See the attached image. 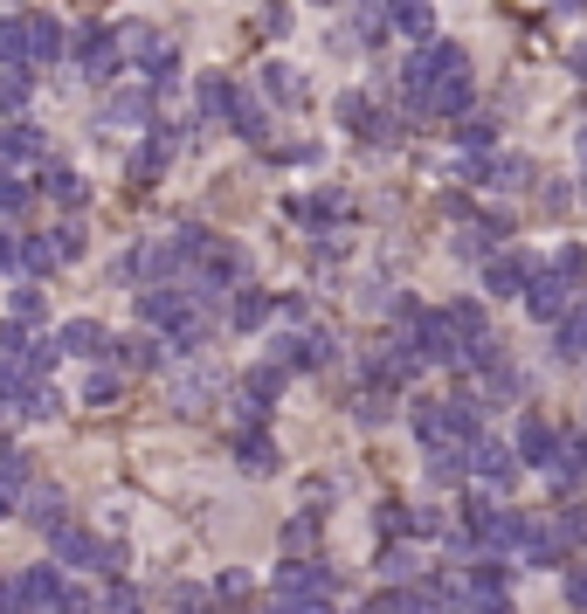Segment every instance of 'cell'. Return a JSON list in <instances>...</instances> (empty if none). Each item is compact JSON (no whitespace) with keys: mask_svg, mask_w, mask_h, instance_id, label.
Wrapping results in <instances>:
<instances>
[{"mask_svg":"<svg viewBox=\"0 0 587 614\" xmlns=\"http://www.w3.org/2000/svg\"><path fill=\"white\" fill-rule=\"evenodd\" d=\"M574 76H587V42H580V48H574Z\"/></svg>","mask_w":587,"mask_h":614,"instance_id":"f907efd6","label":"cell"},{"mask_svg":"<svg viewBox=\"0 0 587 614\" xmlns=\"http://www.w3.org/2000/svg\"><path fill=\"white\" fill-rule=\"evenodd\" d=\"M173 145H181V132H152V139L132 152V180H152V173L173 160Z\"/></svg>","mask_w":587,"mask_h":614,"instance_id":"5bb4252c","label":"cell"},{"mask_svg":"<svg viewBox=\"0 0 587 614\" xmlns=\"http://www.w3.org/2000/svg\"><path fill=\"white\" fill-rule=\"evenodd\" d=\"M580 160H587V132H580Z\"/></svg>","mask_w":587,"mask_h":614,"instance_id":"f5cc1de1","label":"cell"},{"mask_svg":"<svg viewBox=\"0 0 587 614\" xmlns=\"http://www.w3.org/2000/svg\"><path fill=\"white\" fill-rule=\"evenodd\" d=\"M236 463H242V476H276L284 456H276V442L257 428V435H242V442H236Z\"/></svg>","mask_w":587,"mask_h":614,"instance_id":"8fae6325","label":"cell"},{"mask_svg":"<svg viewBox=\"0 0 587 614\" xmlns=\"http://www.w3.org/2000/svg\"><path fill=\"white\" fill-rule=\"evenodd\" d=\"M21 504H29V525H42V531H63V497L48 491V483H29V497H21Z\"/></svg>","mask_w":587,"mask_h":614,"instance_id":"e0dca14e","label":"cell"},{"mask_svg":"<svg viewBox=\"0 0 587 614\" xmlns=\"http://www.w3.org/2000/svg\"><path fill=\"white\" fill-rule=\"evenodd\" d=\"M56 552L69 559V567H97V559H105V546H97L84 525H63V531H56Z\"/></svg>","mask_w":587,"mask_h":614,"instance_id":"2e32d148","label":"cell"},{"mask_svg":"<svg viewBox=\"0 0 587 614\" xmlns=\"http://www.w3.org/2000/svg\"><path fill=\"white\" fill-rule=\"evenodd\" d=\"M559 352H567V360H587V304L559 318Z\"/></svg>","mask_w":587,"mask_h":614,"instance_id":"d4e9b609","label":"cell"},{"mask_svg":"<svg viewBox=\"0 0 587 614\" xmlns=\"http://www.w3.org/2000/svg\"><path fill=\"white\" fill-rule=\"evenodd\" d=\"M8 311H14V325H42V318H48V297H42V290H29V284H21V290L8 297Z\"/></svg>","mask_w":587,"mask_h":614,"instance_id":"f546056e","label":"cell"},{"mask_svg":"<svg viewBox=\"0 0 587 614\" xmlns=\"http://www.w3.org/2000/svg\"><path fill=\"white\" fill-rule=\"evenodd\" d=\"M464 470H470V449H464V456H456V449H436V456H428V476H436V483H456Z\"/></svg>","mask_w":587,"mask_h":614,"instance_id":"e575fe53","label":"cell"},{"mask_svg":"<svg viewBox=\"0 0 587 614\" xmlns=\"http://www.w3.org/2000/svg\"><path fill=\"white\" fill-rule=\"evenodd\" d=\"M118 56H124V48H118V35L90 29V21H84V29H76V63H84V76H90V84H111Z\"/></svg>","mask_w":587,"mask_h":614,"instance_id":"3957f363","label":"cell"},{"mask_svg":"<svg viewBox=\"0 0 587 614\" xmlns=\"http://www.w3.org/2000/svg\"><path fill=\"white\" fill-rule=\"evenodd\" d=\"M14 263H21V242L8 235V228H0V270H14Z\"/></svg>","mask_w":587,"mask_h":614,"instance_id":"7dc6e473","label":"cell"},{"mask_svg":"<svg viewBox=\"0 0 587 614\" xmlns=\"http://www.w3.org/2000/svg\"><path fill=\"white\" fill-rule=\"evenodd\" d=\"M512 449H504V442H491V435H477V442H470V476H483V483H512Z\"/></svg>","mask_w":587,"mask_h":614,"instance_id":"52a82bcc","label":"cell"},{"mask_svg":"<svg viewBox=\"0 0 587 614\" xmlns=\"http://www.w3.org/2000/svg\"><path fill=\"white\" fill-rule=\"evenodd\" d=\"M56 601H63V573L56 567H29V573L8 580V607L14 614H42V607H56Z\"/></svg>","mask_w":587,"mask_h":614,"instance_id":"7a4b0ae2","label":"cell"},{"mask_svg":"<svg viewBox=\"0 0 587 614\" xmlns=\"http://www.w3.org/2000/svg\"><path fill=\"white\" fill-rule=\"evenodd\" d=\"M373 118H380V111L367 105L360 90H346V97H339V124H346V132H373Z\"/></svg>","mask_w":587,"mask_h":614,"instance_id":"83f0119b","label":"cell"},{"mask_svg":"<svg viewBox=\"0 0 587 614\" xmlns=\"http://www.w3.org/2000/svg\"><path fill=\"white\" fill-rule=\"evenodd\" d=\"M380 573H388L394 586H407V580H415V586H422V580H428V573H422V559H415V552H401V546H394L388 559H380Z\"/></svg>","mask_w":587,"mask_h":614,"instance_id":"f1b7e54d","label":"cell"},{"mask_svg":"<svg viewBox=\"0 0 587 614\" xmlns=\"http://www.w3.org/2000/svg\"><path fill=\"white\" fill-rule=\"evenodd\" d=\"M470 614H512V601H504V594H491V601H470Z\"/></svg>","mask_w":587,"mask_h":614,"instance_id":"681fc988","label":"cell"},{"mask_svg":"<svg viewBox=\"0 0 587 614\" xmlns=\"http://www.w3.org/2000/svg\"><path fill=\"white\" fill-rule=\"evenodd\" d=\"M42 152H48V139L35 132L29 118H14L8 132H0V160H8V166H29V160H42Z\"/></svg>","mask_w":587,"mask_h":614,"instance_id":"30bf717a","label":"cell"},{"mask_svg":"<svg viewBox=\"0 0 587 614\" xmlns=\"http://www.w3.org/2000/svg\"><path fill=\"white\" fill-rule=\"evenodd\" d=\"M525 311H532V318H567V311H574V284H567L559 270H540V276L525 284Z\"/></svg>","mask_w":587,"mask_h":614,"instance_id":"277c9868","label":"cell"},{"mask_svg":"<svg viewBox=\"0 0 587 614\" xmlns=\"http://www.w3.org/2000/svg\"><path fill=\"white\" fill-rule=\"evenodd\" d=\"M187 318H194L187 290H145V325H173V331H181Z\"/></svg>","mask_w":587,"mask_h":614,"instance_id":"7c38bea8","label":"cell"},{"mask_svg":"<svg viewBox=\"0 0 587 614\" xmlns=\"http://www.w3.org/2000/svg\"><path fill=\"white\" fill-rule=\"evenodd\" d=\"M532 276H540V270H532V255L512 249V255H491V263H483V290H491V297H519Z\"/></svg>","mask_w":587,"mask_h":614,"instance_id":"5b68a950","label":"cell"},{"mask_svg":"<svg viewBox=\"0 0 587 614\" xmlns=\"http://www.w3.org/2000/svg\"><path fill=\"white\" fill-rule=\"evenodd\" d=\"M304 546H318V518H312V511H297V518H291V525H284V552H291V559H297V552H304Z\"/></svg>","mask_w":587,"mask_h":614,"instance_id":"d6a6232c","label":"cell"},{"mask_svg":"<svg viewBox=\"0 0 587 614\" xmlns=\"http://www.w3.org/2000/svg\"><path fill=\"white\" fill-rule=\"evenodd\" d=\"M56 48H63V29L42 21V14H29V63H56Z\"/></svg>","mask_w":587,"mask_h":614,"instance_id":"d6986e66","label":"cell"},{"mask_svg":"<svg viewBox=\"0 0 587 614\" xmlns=\"http://www.w3.org/2000/svg\"><path fill=\"white\" fill-rule=\"evenodd\" d=\"M559 276H567V284H580V276H587V249H559V263H553Z\"/></svg>","mask_w":587,"mask_h":614,"instance_id":"ab89813d","label":"cell"},{"mask_svg":"<svg viewBox=\"0 0 587 614\" xmlns=\"http://www.w3.org/2000/svg\"><path fill=\"white\" fill-rule=\"evenodd\" d=\"M567 601H574V607H580V614H587V567H580V573H574V580H567Z\"/></svg>","mask_w":587,"mask_h":614,"instance_id":"c3c4849f","label":"cell"},{"mask_svg":"<svg viewBox=\"0 0 587 614\" xmlns=\"http://www.w3.org/2000/svg\"><path fill=\"white\" fill-rule=\"evenodd\" d=\"M208 394H215V380L194 373V380H181V387H173V407H181V415H200V407H208Z\"/></svg>","mask_w":587,"mask_h":614,"instance_id":"4316f807","label":"cell"},{"mask_svg":"<svg viewBox=\"0 0 587 614\" xmlns=\"http://www.w3.org/2000/svg\"><path fill=\"white\" fill-rule=\"evenodd\" d=\"M360 421H367V428L388 421V394H367V401H360Z\"/></svg>","mask_w":587,"mask_h":614,"instance_id":"b9f144b4","label":"cell"},{"mask_svg":"<svg viewBox=\"0 0 587 614\" xmlns=\"http://www.w3.org/2000/svg\"><path fill=\"white\" fill-rule=\"evenodd\" d=\"M228 318H236L242 331H257V325L270 318V297H263V290H249V284H242V290H236V304H228Z\"/></svg>","mask_w":587,"mask_h":614,"instance_id":"7402d4cb","label":"cell"},{"mask_svg":"<svg viewBox=\"0 0 587 614\" xmlns=\"http://www.w3.org/2000/svg\"><path fill=\"white\" fill-rule=\"evenodd\" d=\"M276 387H284V366H257V373H249V387H242V394H257V401H270Z\"/></svg>","mask_w":587,"mask_h":614,"instance_id":"74e56055","label":"cell"},{"mask_svg":"<svg viewBox=\"0 0 587 614\" xmlns=\"http://www.w3.org/2000/svg\"><path fill=\"white\" fill-rule=\"evenodd\" d=\"M394 29L407 35V42H436V14H428V0H401V8H394Z\"/></svg>","mask_w":587,"mask_h":614,"instance_id":"9a60e30c","label":"cell"},{"mask_svg":"<svg viewBox=\"0 0 587 614\" xmlns=\"http://www.w3.org/2000/svg\"><path fill=\"white\" fill-rule=\"evenodd\" d=\"M504 580H512V573H504L498 559H483V567H470V594H477V601H491V594H504Z\"/></svg>","mask_w":587,"mask_h":614,"instance_id":"4dcf8cb0","label":"cell"},{"mask_svg":"<svg viewBox=\"0 0 587 614\" xmlns=\"http://www.w3.org/2000/svg\"><path fill=\"white\" fill-rule=\"evenodd\" d=\"M464 105H470V69H449L443 84L422 97V111H428V118H456Z\"/></svg>","mask_w":587,"mask_h":614,"instance_id":"9c48e42d","label":"cell"},{"mask_svg":"<svg viewBox=\"0 0 587 614\" xmlns=\"http://www.w3.org/2000/svg\"><path fill=\"white\" fill-rule=\"evenodd\" d=\"M352 29H360V42H380V29H388V8H380V0H360V8H352Z\"/></svg>","mask_w":587,"mask_h":614,"instance_id":"836d02e7","label":"cell"},{"mask_svg":"<svg viewBox=\"0 0 587 614\" xmlns=\"http://www.w3.org/2000/svg\"><path fill=\"white\" fill-rule=\"evenodd\" d=\"M132 607H139V586L118 580V586H111V614H132Z\"/></svg>","mask_w":587,"mask_h":614,"instance_id":"ee69618b","label":"cell"},{"mask_svg":"<svg viewBox=\"0 0 587 614\" xmlns=\"http://www.w3.org/2000/svg\"><path fill=\"white\" fill-rule=\"evenodd\" d=\"M56 263H63V255H56V235H29V242H21V270H29V276H48Z\"/></svg>","mask_w":587,"mask_h":614,"instance_id":"44dd1931","label":"cell"},{"mask_svg":"<svg viewBox=\"0 0 587 614\" xmlns=\"http://www.w3.org/2000/svg\"><path fill=\"white\" fill-rule=\"evenodd\" d=\"M257 21H263V35H291V29H297V21H291V0H263Z\"/></svg>","mask_w":587,"mask_h":614,"instance_id":"8d00e7d4","label":"cell"},{"mask_svg":"<svg viewBox=\"0 0 587 614\" xmlns=\"http://www.w3.org/2000/svg\"><path fill=\"white\" fill-rule=\"evenodd\" d=\"M228 118H236L242 139H263V132H270V118H263V105H257L249 90H236V111H228Z\"/></svg>","mask_w":587,"mask_h":614,"instance_id":"603a6c76","label":"cell"},{"mask_svg":"<svg viewBox=\"0 0 587 614\" xmlns=\"http://www.w3.org/2000/svg\"><path fill=\"white\" fill-rule=\"evenodd\" d=\"M56 614H90V594H84V586H63V601H56Z\"/></svg>","mask_w":587,"mask_h":614,"instance_id":"7bdbcfd3","label":"cell"},{"mask_svg":"<svg viewBox=\"0 0 587 614\" xmlns=\"http://www.w3.org/2000/svg\"><path fill=\"white\" fill-rule=\"evenodd\" d=\"M532 180H540V166H532V160H491V187H504V194H525Z\"/></svg>","mask_w":587,"mask_h":614,"instance_id":"ffe728a7","label":"cell"},{"mask_svg":"<svg viewBox=\"0 0 587 614\" xmlns=\"http://www.w3.org/2000/svg\"><path fill=\"white\" fill-rule=\"evenodd\" d=\"M29 90H35L29 69H8V76H0V105H8V111H29Z\"/></svg>","mask_w":587,"mask_h":614,"instance_id":"1f68e13d","label":"cell"},{"mask_svg":"<svg viewBox=\"0 0 587 614\" xmlns=\"http://www.w3.org/2000/svg\"><path fill=\"white\" fill-rule=\"evenodd\" d=\"M76 249H84V235H76V228H56V255H63V263H69Z\"/></svg>","mask_w":587,"mask_h":614,"instance_id":"bcb514c9","label":"cell"},{"mask_svg":"<svg viewBox=\"0 0 587 614\" xmlns=\"http://www.w3.org/2000/svg\"><path fill=\"white\" fill-rule=\"evenodd\" d=\"M331 586H339V580H331V567H325V559H291V567L276 573V601L325 607V601H331Z\"/></svg>","mask_w":587,"mask_h":614,"instance_id":"6da1fadb","label":"cell"},{"mask_svg":"<svg viewBox=\"0 0 587 614\" xmlns=\"http://www.w3.org/2000/svg\"><path fill=\"white\" fill-rule=\"evenodd\" d=\"M491 235H498V228H483V221H470L464 235H456V255H464V263H491Z\"/></svg>","mask_w":587,"mask_h":614,"instance_id":"484cf974","label":"cell"},{"mask_svg":"<svg viewBox=\"0 0 587 614\" xmlns=\"http://www.w3.org/2000/svg\"><path fill=\"white\" fill-rule=\"evenodd\" d=\"M512 456H525V463H559V435H553L540 415H525V421H519V442H512Z\"/></svg>","mask_w":587,"mask_h":614,"instance_id":"ba28073f","label":"cell"},{"mask_svg":"<svg viewBox=\"0 0 587 614\" xmlns=\"http://www.w3.org/2000/svg\"><path fill=\"white\" fill-rule=\"evenodd\" d=\"M249 594V573H221V601H242Z\"/></svg>","mask_w":587,"mask_h":614,"instance_id":"f6af8a7d","label":"cell"},{"mask_svg":"<svg viewBox=\"0 0 587 614\" xmlns=\"http://www.w3.org/2000/svg\"><path fill=\"white\" fill-rule=\"evenodd\" d=\"M35 200V187L29 180H14V173H0V215H21Z\"/></svg>","mask_w":587,"mask_h":614,"instance_id":"d590c367","label":"cell"},{"mask_svg":"<svg viewBox=\"0 0 587 614\" xmlns=\"http://www.w3.org/2000/svg\"><path fill=\"white\" fill-rule=\"evenodd\" d=\"M8 511H14V491H8V483H0V518H8Z\"/></svg>","mask_w":587,"mask_h":614,"instance_id":"816d5d0a","label":"cell"},{"mask_svg":"<svg viewBox=\"0 0 587 614\" xmlns=\"http://www.w3.org/2000/svg\"><path fill=\"white\" fill-rule=\"evenodd\" d=\"M456 145H464V152H483V145H491V124H464V132H456Z\"/></svg>","mask_w":587,"mask_h":614,"instance_id":"60d3db41","label":"cell"},{"mask_svg":"<svg viewBox=\"0 0 587 614\" xmlns=\"http://www.w3.org/2000/svg\"><path fill=\"white\" fill-rule=\"evenodd\" d=\"M118 366H124V373H160V339H152V331L118 339Z\"/></svg>","mask_w":587,"mask_h":614,"instance_id":"4fadbf2b","label":"cell"},{"mask_svg":"<svg viewBox=\"0 0 587 614\" xmlns=\"http://www.w3.org/2000/svg\"><path fill=\"white\" fill-rule=\"evenodd\" d=\"M84 401H90V407H111V401H118V380H111V373H90V380H84Z\"/></svg>","mask_w":587,"mask_h":614,"instance_id":"f35d334b","label":"cell"},{"mask_svg":"<svg viewBox=\"0 0 587 614\" xmlns=\"http://www.w3.org/2000/svg\"><path fill=\"white\" fill-rule=\"evenodd\" d=\"M42 187H48V194H56V200H63V208H84V200H90V187H84V180H76V173H69V166H48V180H42Z\"/></svg>","mask_w":587,"mask_h":614,"instance_id":"cb8c5ba5","label":"cell"},{"mask_svg":"<svg viewBox=\"0 0 587 614\" xmlns=\"http://www.w3.org/2000/svg\"><path fill=\"white\" fill-rule=\"evenodd\" d=\"M56 352H76V360H105V352H111V331L97 325V318H76V325H63Z\"/></svg>","mask_w":587,"mask_h":614,"instance_id":"8992f818","label":"cell"},{"mask_svg":"<svg viewBox=\"0 0 587 614\" xmlns=\"http://www.w3.org/2000/svg\"><path fill=\"white\" fill-rule=\"evenodd\" d=\"M263 90L276 97V105H304V76H297L291 63H270V69H263Z\"/></svg>","mask_w":587,"mask_h":614,"instance_id":"ac0fdd59","label":"cell"}]
</instances>
